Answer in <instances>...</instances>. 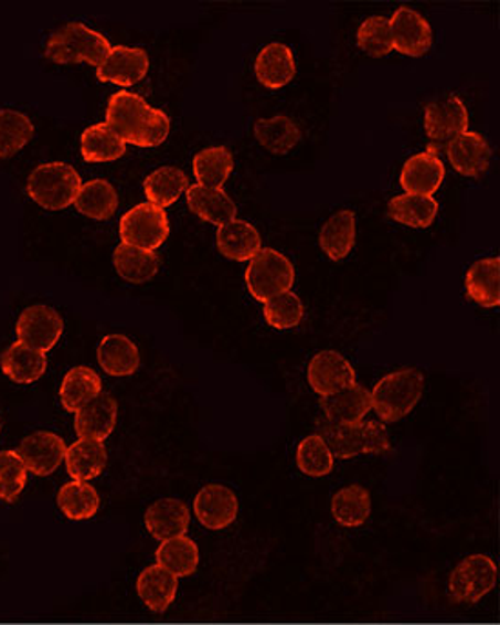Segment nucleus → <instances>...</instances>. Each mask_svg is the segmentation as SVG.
<instances>
[{
  "instance_id": "nucleus-1",
  "label": "nucleus",
  "mask_w": 500,
  "mask_h": 625,
  "mask_svg": "<svg viewBox=\"0 0 500 625\" xmlns=\"http://www.w3.org/2000/svg\"><path fill=\"white\" fill-rule=\"evenodd\" d=\"M106 124L126 144L137 148H157L170 135V117L151 108L137 93L117 92L109 97Z\"/></svg>"
},
{
  "instance_id": "nucleus-2",
  "label": "nucleus",
  "mask_w": 500,
  "mask_h": 625,
  "mask_svg": "<svg viewBox=\"0 0 500 625\" xmlns=\"http://www.w3.org/2000/svg\"><path fill=\"white\" fill-rule=\"evenodd\" d=\"M111 46L106 36L81 22H67L47 39L44 55L55 64L103 66Z\"/></svg>"
},
{
  "instance_id": "nucleus-3",
  "label": "nucleus",
  "mask_w": 500,
  "mask_h": 625,
  "mask_svg": "<svg viewBox=\"0 0 500 625\" xmlns=\"http://www.w3.org/2000/svg\"><path fill=\"white\" fill-rule=\"evenodd\" d=\"M333 458L350 460L359 455H382L392 452V442L382 422L368 421L355 426H342L320 421L319 433Z\"/></svg>"
},
{
  "instance_id": "nucleus-4",
  "label": "nucleus",
  "mask_w": 500,
  "mask_h": 625,
  "mask_svg": "<svg viewBox=\"0 0 500 625\" xmlns=\"http://www.w3.org/2000/svg\"><path fill=\"white\" fill-rule=\"evenodd\" d=\"M372 393V410L382 422H398L412 413L423 399L424 374L417 368L393 371L376 382Z\"/></svg>"
},
{
  "instance_id": "nucleus-5",
  "label": "nucleus",
  "mask_w": 500,
  "mask_h": 625,
  "mask_svg": "<svg viewBox=\"0 0 500 625\" xmlns=\"http://www.w3.org/2000/svg\"><path fill=\"white\" fill-rule=\"evenodd\" d=\"M83 188L81 174L66 162L42 165L28 179V195L44 210L61 211L75 204Z\"/></svg>"
},
{
  "instance_id": "nucleus-6",
  "label": "nucleus",
  "mask_w": 500,
  "mask_h": 625,
  "mask_svg": "<svg viewBox=\"0 0 500 625\" xmlns=\"http://www.w3.org/2000/svg\"><path fill=\"white\" fill-rule=\"evenodd\" d=\"M295 283V267L283 253L263 247L249 261L246 269V286L258 303L291 292Z\"/></svg>"
},
{
  "instance_id": "nucleus-7",
  "label": "nucleus",
  "mask_w": 500,
  "mask_h": 625,
  "mask_svg": "<svg viewBox=\"0 0 500 625\" xmlns=\"http://www.w3.org/2000/svg\"><path fill=\"white\" fill-rule=\"evenodd\" d=\"M499 569L485 554H471L462 560L449 576V596L455 604H477L496 590Z\"/></svg>"
},
{
  "instance_id": "nucleus-8",
  "label": "nucleus",
  "mask_w": 500,
  "mask_h": 625,
  "mask_svg": "<svg viewBox=\"0 0 500 625\" xmlns=\"http://www.w3.org/2000/svg\"><path fill=\"white\" fill-rule=\"evenodd\" d=\"M123 244L156 252L170 235V221L162 208L150 204H137L120 219L119 226Z\"/></svg>"
},
{
  "instance_id": "nucleus-9",
  "label": "nucleus",
  "mask_w": 500,
  "mask_h": 625,
  "mask_svg": "<svg viewBox=\"0 0 500 625\" xmlns=\"http://www.w3.org/2000/svg\"><path fill=\"white\" fill-rule=\"evenodd\" d=\"M468 124V109L457 95L438 98L424 109V131L432 140L429 148L435 151L446 148L451 140L466 134Z\"/></svg>"
},
{
  "instance_id": "nucleus-10",
  "label": "nucleus",
  "mask_w": 500,
  "mask_h": 625,
  "mask_svg": "<svg viewBox=\"0 0 500 625\" xmlns=\"http://www.w3.org/2000/svg\"><path fill=\"white\" fill-rule=\"evenodd\" d=\"M64 320L57 309L35 304L21 312L17 320V342L24 343L28 348L36 349L41 353H47L55 348V343L63 337Z\"/></svg>"
},
{
  "instance_id": "nucleus-11",
  "label": "nucleus",
  "mask_w": 500,
  "mask_h": 625,
  "mask_svg": "<svg viewBox=\"0 0 500 625\" xmlns=\"http://www.w3.org/2000/svg\"><path fill=\"white\" fill-rule=\"evenodd\" d=\"M392 30L393 50L407 55V57H423L429 52L434 33L428 21L412 8H398L390 19Z\"/></svg>"
},
{
  "instance_id": "nucleus-12",
  "label": "nucleus",
  "mask_w": 500,
  "mask_h": 625,
  "mask_svg": "<svg viewBox=\"0 0 500 625\" xmlns=\"http://www.w3.org/2000/svg\"><path fill=\"white\" fill-rule=\"evenodd\" d=\"M308 384L322 399L355 384V370L341 353L326 349L308 364Z\"/></svg>"
},
{
  "instance_id": "nucleus-13",
  "label": "nucleus",
  "mask_w": 500,
  "mask_h": 625,
  "mask_svg": "<svg viewBox=\"0 0 500 625\" xmlns=\"http://www.w3.org/2000/svg\"><path fill=\"white\" fill-rule=\"evenodd\" d=\"M66 442L52 431H36L26 436L17 449L28 472L36 477H47L57 472L66 456Z\"/></svg>"
},
{
  "instance_id": "nucleus-14",
  "label": "nucleus",
  "mask_w": 500,
  "mask_h": 625,
  "mask_svg": "<svg viewBox=\"0 0 500 625\" xmlns=\"http://www.w3.org/2000/svg\"><path fill=\"white\" fill-rule=\"evenodd\" d=\"M150 72V57L142 47L115 46L103 66L97 67L100 83L129 87L140 83Z\"/></svg>"
},
{
  "instance_id": "nucleus-15",
  "label": "nucleus",
  "mask_w": 500,
  "mask_h": 625,
  "mask_svg": "<svg viewBox=\"0 0 500 625\" xmlns=\"http://www.w3.org/2000/svg\"><path fill=\"white\" fill-rule=\"evenodd\" d=\"M199 522L212 531H221L232 526L238 515V502L235 492L227 487L212 484L199 491L193 502Z\"/></svg>"
},
{
  "instance_id": "nucleus-16",
  "label": "nucleus",
  "mask_w": 500,
  "mask_h": 625,
  "mask_svg": "<svg viewBox=\"0 0 500 625\" xmlns=\"http://www.w3.org/2000/svg\"><path fill=\"white\" fill-rule=\"evenodd\" d=\"M320 407L325 411L326 421L331 424L355 426L364 422V416L372 411V393L355 382L333 395L322 396Z\"/></svg>"
},
{
  "instance_id": "nucleus-17",
  "label": "nucleus",
  "mask_w": 500,
  "mask_h": 625,
  "mask_svg": "<svg viewBox=\"0 0 500 625\" xmlns=\"http://www.w3.org/2000/svg\"><path fill=\"white\" fill-rule=\"evenodd\" d=\"M444 174L443 160L438 159L434 148H428V151L406 160L401 171V186L412 195L434 197L443 184Z\"/></svg>"
},
{
  "instance_id": "nucleus-18",
  "label": "nucleus",
  "mask_w": 500,
  "mask_h": 625,
  "mask_svg": "<svg viewBox=\"0 0 500 625\" xmlns=\"http://www.w3.org/2000/svg\"><path fill=\"white\" fill-rule=\"evenodd\" d=\"M117 415V400L108 393H100L75 413V433L81 438L104 442L114 433Z\"/></svg>"
},
{
  "instance_id": "nucleus-19",
  "label": "nucleus",
  "mask_w": 500,
  "mask_h": 625,
  "mask_svg": "<svg viewBox=\"0 0 500 625\" xmlns=\"http://www.w3.org/2000/svg\"><path fill=\"white\" fill-rule=\"evenodd\" d=\"M449 162L457 173L480 177L490 168L491 148L485 137L466 131L446 146Z\"/></svg>"
},
{
  "instance_id": "nucleus-20",
  "label": "nucleus",
  "mask_w": 500,
  "mask_h": 625,
  "mask_svg": "<svg viewBox=\"0 0 500 625\" xmlns=\"http://www.w3.org/2000/svg\"><path fill=\"white\" fill-rule=\"evenodd\" d=\"M146 528L160 542L184 537L190 528V509L175 498H164L146 509Z\"/></svg>"
},
{
  "instance_id": "nucleus-21",
  "label": "nucleus",
  "mask_w": 500,
  "mask_h": 625,
  "mask_svg": "<svg viewBox=\"0 0 500 625\" xmlns=\"http://www.w3.org/2000/svg\"><path fill=\"white\" fill-rule=\"evenodd\" d=\"M187 200L191 213L215 226H224L227 222L237 219V205L222 188L215 190L201 184H191L187 190Z\"/></svg>"
},
{
  "instance_id": "nucleus-22",
  "label": "nucleus",
  "mask_w": 500,
  "mask_h": 625,
  "mask_svg": "<svg viewBox=\"0 0 500 625\" xmlns=\"http://www.w3.org/2000/svg\"><path fill=\"white\" fill-rule=\"evenodd\" d=\"M258 83L268 89H280L295 77V57L291 50L280 42L263 47L255 59Z\"/></svg>"
},
{
  "instance_id": "nucleus-23",
  "label": "nucleus",
  "mask_w": 500,
  "mask_h": 625,
  "mask_svg": "<svg viewBox=\"0 0 500 625\" xmlns=\"http://www.w3.org/2000/svg\"><path fill=\"white\" fill-rule=\"evenodd\" d=\"M0 368L15 384H33L46 373V353L28 348L21 342L11 343L10 348L0 354Z\"/></svg>"
},
{
  "instance_id": "nucleus-24",
  "label": "nucleus",
  "mask_w": 500,
  "mask_h": 625,
  "mask_svg": "<svg viewBox=\"0 0 500 625\" xmlns=\"http://www.w3.org/2000/svg\"><path fill=\"white\" fill-rule=\"evenodd\" d=\"M64 462H66L67 475L75 483H89L104 472L108 462V452L104 442L78 438L75 444L67 447Z\"/></svg>"
},
{
  "instance_id": "nucleus-25",
  "label": "nucleus",
  "mask_w": 500,
  "mask_h": 625,
  "mask_svg": "<svg viewBox=\"0 0 500 625\" xmlns=\"http://www.w3.org/2000/svg\"><path fill=\"white\" fill-rule=\"evenodd\" d=\"M217 247L230 261L248 262L263 250L257 227L246 221L227 222L217 231Z\"/></svg>"
},
{
  "instance_id": "nucleus-26",
  "label": "nucleus",
  "mask_w": 500,
  "mask_h": 625,
  "mask_svg": "<svg viewBox=\"0 0 500 625\" xmlns=\"http://www.w3.org/2000/svg\"><path fill=\"white\" fill-rule=\"evenodd\" d=\"M466 293L482 308L500 306V258H482L469 267L466 275Z\"/></svg>"
},
{
  "instance_id": "nucleus-27",
  "label": "nucleus",
  "mask_w": 500,
  "mask_h": 625,
  "mask_svg": "<svg viewBox=\"0 0 500 625\" xmlns=\"http://www.w3.org/2000/svg\"><path fill=\"white\" fill-rule=\"evenodd\" d=\"M357 224L355 213L342 210L331 215L320 227L319 244L322 252L333 262L344 261L355 246Z\"/></svg>"
},
{
  "instance_id": "nucleus-28",
  "label": "nucleus",
  "mask_w": 500,
  "mask_h": 625,
  "mask_svg": "<svg viewBox=\"0 0 500 625\" xmlns=\"http://www.w3.org/2000/svg\"><path fill=\"white\" fill-rule=\"evenodd\" d=\"M98 364L109 377H129L139 370V348L125 335H108L97 349Z\"/></svg>"
},
{
  "instance_id": "nucleus-29",
  "label": "nucleus",
  "mask_w": 500,
  "mask_h": 625,
  "mask_svg": "<svg viewBox=\"0 0 500 625\" xmlns=\"http://www.w3.org/2000/svg\"><path fill=\"white\" fill-rule=\"evenodd\" d=\"M177 590H179V579L159 564L146 568L137 580V593L146 607L153 613H164L173 604Z\"/></svg>"
},
{
  "instance_id": "nucleus-30",
  "label": "nucleus",
  "mask_w": 500,
  "mask_h": 625,
  "mask_svg": "<svg viewBox=\"0 0 500 625\" xmlns=\"http://www.w3.org/2000/svg\"><path fill=\"white\" fill-rule=\"evenodd\" d=\"M255 139L266 151L274 155H288L302 139V131L291 118L286 115H275L272 118H260L253 128Z\"/></svg>"
},
{
  "instance_id": "nucleus-31",
  "label": "nucleus",
  "mask_w": 500,
  "mask_h": 625,
  "mask_svg": "<svg viewBox=\"0 0 500 625\" xmlns=\"http://www.w3.org/2000/svg\"><path fill=\"white\" fill-rule=\"evenodd\" d=\"M103 393V380L92 368H73L64 377L61 385V402L67 413H77L84 405Z\"/></svg>"
},
{
  "instance_id": "nucleus-32",
  "label": "nucleus",
  "mask_w": 500,
  "mask_h": 625,
  "mask_svg": "<svg viewBox=\"0 0 500 625\" xmlns=\"http://www.w3.org/2000/svg\"><path fill=\"white\" fill-rule=\"evenodd\" d=\"M114 266L120 277L128 283H150L159 273L160 256L156 252L119 244L114 252Z\"/></svg>"
},
{
  "instance_id": "nucleus-33",
  "label": "nucleus",
  "mask_w": 500,
  "mask_h": 625,
  "mask_svg": "<svg viewBox=\"0 0 500 625\" xmlns=\"http://www.w3.org/2000/svg\"><path fill=\"white\" fill-rule=\"evenodd\" d=\"M81 153L86 162H114L125 157L126 142L108 124H94L81 135Z\"/></svg>"
},
{
  "instance_id": "nucleus-34",
  "label": "nucleus",
  "mask_w": 500,
  "mask_h": 625,
  "mask_svg": "<svg viewBox=\"0 0 500 625\" xmlns=\"http://www.w3.org/2000/svg\"><path fill=\"white\" fill-rule=\"evenodd\" d=\"M233 168H235V159H233L232 151L224 146L202 149L193 159V174H195L196 184L204 186V188L221 190L230 179Z\"/></svg>"
},
{
  "instance_id": "nucleus-35",
  "label": "nucleus",
  "mask_w": 500,
  "mask_h": 625,
  "mask_svg": "<svg viewBox=\"0 0 500 625\" xmlns=\"http://www.w3.org/2000/svg\"><path fill=\"white\" fill-rule=\"evenodd\" d=\"M75 208L78 213L94 221H108L117 213L119 195L108 180H92L78 191Z\"/></svg>"
},
{
  "instance_id": "nucleus-36",
  "label": "nucleus",
  "mask_w": 500,
  "mask_h": 625,
  "mask_svg": "<svg viewBox=\"0 0 500 625\" xmlns=\"http://www.w3.org/2000/svg\"><path fill=\"white\" fill-rule=\"evenodd\" d=\"M190 188L184 171L175 166H162L159 170L148 174L145 180L146 199L157 208H168L181 199L182 193Z\"/></svg>"
},
{
  "instance_id": "nucleus-37",
  "label": "nucleus",
  "mask_w": 500,
  "mask_h": 625,
  "mask_svg": "<svg viewBox=\"0 0 500 625\" xmlns=\"http://www.w3.org/2000/svg\"><path fill=\"white\" fill-rule=\"evenodd\" d=\"M387 211L393 221L415 230H423L432 226L437 219L438 202L434 197L404 193L390 200Z\"/></svg>"
},
{
  "instance_id": "nucleus-38",
  "label": "nucleus",
  "mask_w": 500,
  "mask_h": 625,
  "mask_svg": "<svg viewBox=\"0 0 500 625\" xmlns=\"http://www.w3.org/2000/svg\"><path fill=\"white\" fill-rule=\"evenodd\" d=\"M331 512L337 523L344 528H359L372 512L370 491L362 486L342 487L331 500Z\"/></svg>"
},
{
  "instance_id": "nucleus-39",
  "label": "nucleus",
  "mask_w": 500,
  "mask_h": 625,
  "mask_svg": "<svg viewBox=\"0 0 500 625\" xmlns=\"http://www.w3.org/2000/svg\"><path fill=\"white\" fill-rule=\"evenodd\" d=\"M156 557L157 564L177 579L190 576L195 573L196 565H199V548L193 540L188 539L187 534L164 540L157 549Z\"/></svg>"
},
{
  "instance_id": "nucleus-40",
  "label": "nucleus",
  "mask_w": 500,
  "mask_h": 625,
  "mask_svg": "<svg viewBox=\"0 0 500 625\" xmlns=\"http://www.w3.org/2000/svg\"><path fill=\"white\" fill-rule=\"evenodd\" d=\"M35 128L30 117L15 109H0V160L19 153L33 139Z\"/></svg>"
},
{
  "instance_id": "nucleus-41",
  "label": "nucleus",
  "mask_w": 500,
  "mask_h": 625,
  "mask_svg": "<svg viewBox=\"0 0 500 625\" xmlns=\"http://www.w3.org/2000/svg\"><path fill=\"white\" fill-rule=\"evenodd\" d=\"M57 504L70 520H88L97 515L100 497L88 483L73 480L58 491Z\"/></svg>"
},
{
  "instance_id": "nucleus-42",
  "label": "nucleus",
  "mask_w": 500,
  "mask_h": 625,
  "mask_svg": "<svg viewBox=\"0 0 500 625\" xmlns=\"http://www.w3.org/2000/svg\"><path fill=\"white\" fill-rule=\"evenodd\" d=\"M333 455L320 435L306 436L297 449V466L308 477L320 478L333 472Z\"/></svg>"
},
{
  "instance_id": "nucleus-43",
  "label": "nucleus",
  "mask_w": 500,
  "mask_h": 625,
  "mask_svg": "<svg viewBox=\"0 0 500 625\" xmlns=\"http://www.w3.org/2000/svg\"><path fill=\"white\" fill-rule=\"evenodd\" d=\"M264 318L275 329L297 328L305 318V304L294 292L283 293L264 303Z\"/></svg>"
},
{
  "instance_id": "nucleus-44",
  "label": "nucleus",
  "mask_w": 500,
  "mask_h": 625,
  "mask_svg": "<svg viewBox=\"0 0 500 625\" xmlns=\"http://www.w3.org/2000/svg\"><path fill=\"white\" fill-rule=\"evenodd\" d=\"M357 44L362 52L372 57H386L393 50L392 30H390V19L386 17H370L362 22L357 31Z\"/></svg>"
},
{
  "instance_id": "nucleus-45",
  "label": "nucleus",
  "mask_w": 500,
  "mask_h": 625,
  "mask_svg": "<svg viewBox=\"0 0 500 625\" xmlns=\"http://www.w3.org/2000/svg\"><path fill=\"white\" fill-rule=\"evenodd\" d=\"M28 469L19 453L0 452V498L13 504L26 487Z\"/></svg>"
},
{
  "instance_id": "nucleus-46",
  "label": "nucleus",
  "mask_w": 500,
  "mask_h": 625,
  "mask_svg": "<svg viewBox=\"0 0 500 625\" xmlns=\"http://www.w3.org/2000/svg\"><path fill=\"white\" fill-rule=\"evenodd\" d=\"M0 431H2V422H0Z\"/></svg>"
}]
</instances>
